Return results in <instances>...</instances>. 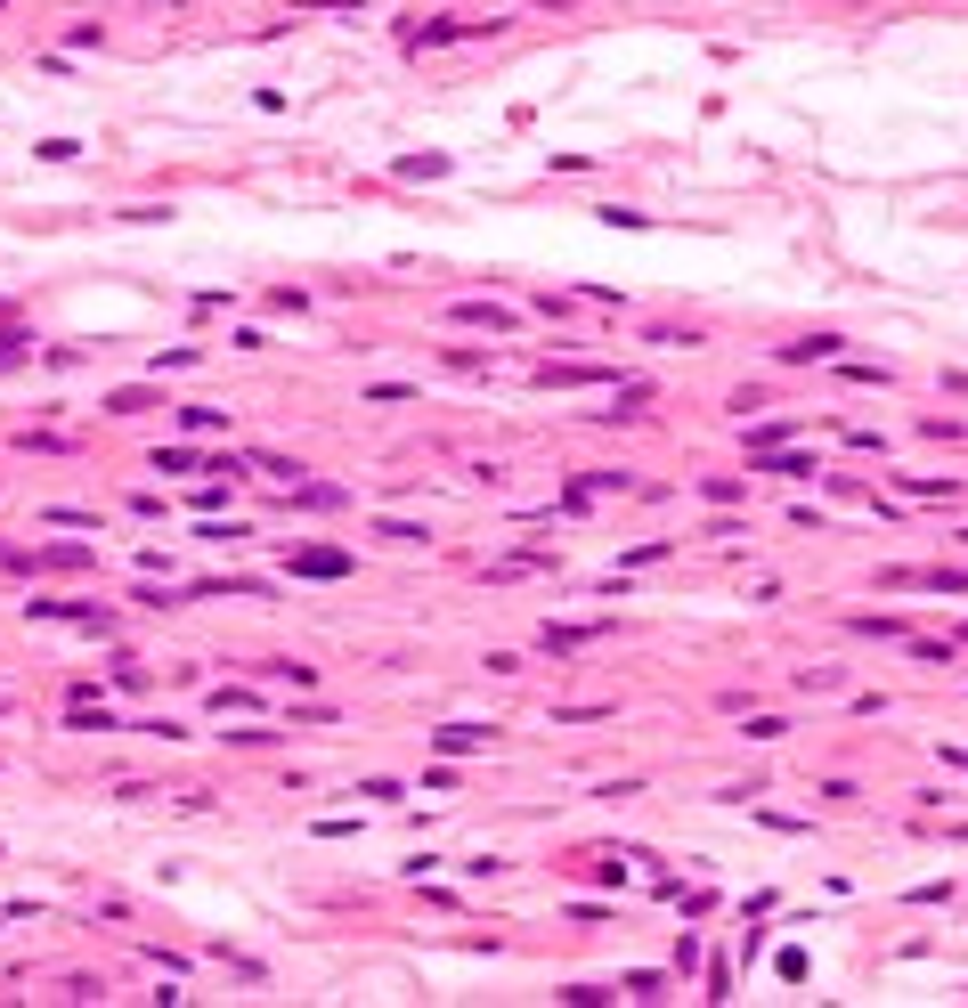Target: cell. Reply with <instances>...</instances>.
<instances>
[{
	"instance_id": "cell-1",
	"label": "cell",
	"mask_w": 968,
	"mask_h": 1008,
	"mask_svg": "<svg viewBox=\"0 0 968 1008\" xmlns=\"http://www.w3.org/2000/svg\"><path fill=\"white\" fill-rule=\"evenodd\" d=\"M285 570H293V578H350V553H342V545H293Z\"/></svg>"
},
{
	"instance_id": "cell-2",
	"label": "cell",
	"mask_w": 968,
	"mask_h": 1008,
	"mask_svg": "<svg viewBox=\"0 0 968 1008\" xmlns=\"http://www.w3.org/2000/svg\"><path fill=\"white\" fill-rule=\"evenodd\" d=\"M749 472H773V480H814L822 464H814V456H790V448H765V456H749Z\"/></svg>"
},
{
	"instance_id": "cell-3",
	"label": "cell",
	"mask_w": 968,
	"mask_h": 1008,
	"mask_svg": "<svg viewBox=\"0 0 968 1008\" xmlns=\"http://www.w3.org/2000/svg\"><path fill=\"white\" fill-rule=\"evenodd\" d=\"M489 732H497V724H440L432 748H440V756H472V748H489Z\"/></svg>"
},
{
	"instance_id": "cell-4",
	"label": "cell",
	"mask_w": 968,
	"mask_h": 1008,
	"mask_svg": "<svg viewBox=\"0 0 968 1008\" xmlns=\"http://www.w3.org/2000/svg\"><path fill=\"white\" fill-rule=\"evenodd\" d=\"M456 326H489V334H513V309H489V301H456Z\"/></svg>"
},
{
	"instance_id": "cell-5",
	"label": "cell",
	"mask_w": 968,
	"mask_h": 1008,
	"mask_svg": "<svg viewBox=\"0 0 968 1008\" xmlns=\"http://www.w3.org/2000/svg\"><path fill=\"white\" fill-rule=\"evenodd\" d=\"M781 358L806 366V358H838V334H806V342H781Z\"/></svg>"
},
{
	"instance_id": "cell-6",
	"label": "cell",
	"mask_w": 968,
	"mask_h": 1008,
	"mask_svg": "<svg viewBox=\"0 0 968 1008\" xmlns=\"http://www.w3.org/2000/svg\"><path fill=\"white\" fill-rule=\"evenodd\" d=\"M578 643H594V626H546V651H554V659H570Z\"/></svg>"
},
{
	"instance_id": "cell-7",
	"label": "cell",
	"mask_w": 968,
	"mask_h": 1008,
	"mask_svg": "<svg viewBox=\"0 0 968 1008\" xmlns=\"http://www.w3.org/2000/svg\"><path fill=\"white\" fill-rule=\"evenodd\" d=\"M269 683H293V691H310L318 667H301V659H269Z\"/></svg>"
},
{
	"instance_id": "cell-8",
	"label": "cell",
	"mask_w": 968,
	"mask_h": 1008,
	"mask_svg": "<svg viewBox=\"0 0 968 1008\" xmlns=\"http://www.w3.org/2000/svg\"><path fill=\"white\" fill-rule=\"evenodd\" d=\"M147 407H155V391H114L106 399V415H147Z\"/></svg>"
},
{
	"instance_id": "cell-9",
	"label": "cell",
	"mask_w": 968,
	"mask_h": 1008,
	"mask_svg": "<svg viewBox=\"0 0 968 1008\" xmlns=\"http://www.w3.org/2000/svg\"><path fill=\"white\" fill-rule=\"evenodd\" d=\"M74 732H114V708H90V700H82V708H74Z\"/></svg>"
},
{
	"instance_id": "cell-10",
	"label": "cell",
	"mask_w": 968,
	"mask_h": 1008,
	"mask_svg": "<svg viewBox=\"0 0 968 1008\" xmlns=\"http://www.w3.org/2000/svg\"><path fill=\"white\" fill-rule=\"evenodd\" d=\"M643 399H651V383H619V407L611 415H643Z\"/></svg>"
},
{
	"instance_id": "cell-11",
	"label": "cell",
	"mask_w": 968,
	"mask_h": 1008,
	"mask_svg": "<svg viewBox=\"0 0 968 1008\" xmlns=\"http://www.w3.org/2000/svg\"><path fill=\"white\" fill-rule=\"evenodd\" d=\"M0 9H9V0H0Z\"/></svg>"
}]
</instances>
